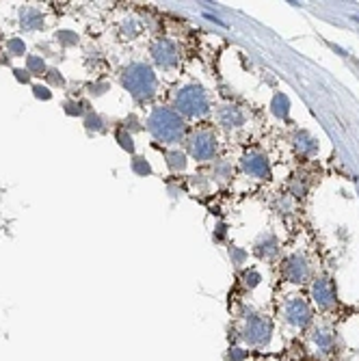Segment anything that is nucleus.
Listing matches in <instances>:
<instances>
[{"instance_id":"14","label":"nucleus","mask_w":359,"mask_h":361,"mask_svg":"<svg viewBox=\"0 0 359 361\" xmlns=\"http://www.w3.org/2000/svg\"><path fill=\"white\" fill-rule=\"evenodd\" d=\"M29 67H31L33 71H37V74H41V71H43V61H41L39 57H31V59H29Z\"/></svg>"},{"instance_id":"19","label":"nucleus","mask_w":359,"mask_h":361,"mask_svg":"<svg viewBox=\"0 0 359 361\" xmlns=\"http://www.w3.org/2000/svg\"><path fill=\"white\" fill-rule=\"evenodd\" d=\"M15 76L20 78V80H24V83H26V80H29V76H26V71H22V69H15Z\"/></svg>"},{"instance_id":"7","label":"nucleus","mask_w":359,"mask_h":361,"mask_svg":"<svg viewBox=\"0 0 359 361\" xmlns=\"http://www.w3.org/2000/svg\"><path fill=\"white\" fill-rule=\"evenodd\" d=\"M283 275H286L290 281H301V279L307 277V262L301 255H292L286 262V268H283Z\"/></svg>"},{"instance_id":"10","label":"nucleus","mask_w":359,"mask_h":361,"mask_svg":"<svg viewBox=\"0 0 359 361\" xmlns=\"http://www.w3.org/2000/svg\"><path fill=\"white\" fill-rule=\"evenodd\" d=\"M314 296L323 303V305H329L331 299H333V294H331V286L327 281H316L314 286Z\"/></svg>"},{"instance_id":"18","label":"nucleus","mask_w":359,"mask_h":361,"mask_svg":"<svg viewBox=\"0 0 359 361\" xmlns=\"http://www.w3.org/2000/svg\"><path fill=\"white\" fill-rule=\"evenodd\" d=\"M35 95L37 97H43V100H48V97H50L48 89H41V87H35Z\"/></svg>"},{"instance_id":"1","label":"nucleus","mask_w":359,"mask_h":361,"mask_svg":"<svg viewBox=\"0 0 359 361\" xmlns=\"http://www.w3.org/2000/svg\"><path fill=\"white\" fill-rule=\"evenodd\" d=\"M122 83L124 87L130 91L134 97H150L156 91V76L154 71L143 65V63H132L128 69H124V76H122Z\"/></svg>"},{"instance_id":"11","label":"nucleus","mask_w":359,"mask_h":361,"mask_svg":"<svg viewBox=\"0 0 359 361\" xmlns=\"http://www.w3.org/2000/svg\"><path fill=\"white\" fill-rule=\"evenodd\" d=\"M297 147L303 151V154H314L318 145H316L314 139H309V134L301 132V134H297Z\"/></svg>"},{"instance_id":"4","label":"nucleus","mask_w":359,"mask_h":361,"mask_svg":"<svg viewBox=\"0 0 359 361\" xmlns=\"http://www.w3.org/2000/svg\"><path fill=\"white\" fill-rule=\"evenodd\" d=\"M188 149H190L193 158H197V160L212 158L214 151H217V141L212 137V132H208V130L195 132L190 137V141H188Z\"/></svg>"},{"instance_id":"15","label":"nucleus","mask_w":359,"mask_h":361,"mask_svg":"<svg viewBox=\"0 0 359 361\" xmlns=\"http://www.w3.org/2000/svg\"><path fill=\"white\" fill-rule=\"evenodd\" d=\"M9 50H11L13 54H22L24 52V43L20 39H11V41H9Z\"/></svg>"},{"instance_id":"2","label":"nucleus","mask_w":359,"mask_h":361,"mask_svg":"<svg viewBox=\"0 0 359 361\" xmlns=\"http://www.w3.org/2000/svg\"><path fill=\"white\" fill-rule=\"evenodd\" d=\"M147 125H150V130L154 132V137L164 141V143L178 141L182 137V128H184L180 115L169 111V108H156L150 117V121H147Z\"/></svg>"},{"instance_id":"9","label":"nucleus","mask_w":359,"mask_h":361,"mask_svg":"<svg viewBox=\"0 0 359 361\" xmlns=\"http://www.w3.org/2000/svg\"><path fill=\"white\" fill-rule=\"evenodd\" d=\"M20 20H22V26H24L26 31H35V29H41L43 17H41V13L37 11V9H33V7H24V9H22V13H20Z\"/></svg>"},{"instance_id":"16","label":"nucleus","mask_w":359,"mask_h":361,"mask_svg":"<svg viewBox=\"0 0 359 361\" xmlns=\"http://www.w3.org/2000/svg\"><path fill=\"white\" fill-rule=\"evenodd\" d=\"M136 22H126V26H124V33L128 35V37H132V35H136L139 33V26H134Z\"/></svg>"},{"instance_id":"12","label":"nucleus","mask_w":359,"mask_h":361,"mask_svg":"<svg viewBox=\"0 0 359 361\" xmlns=\"http://www.w3.org/2000/svg\"><path fill=\"white\" fill-rule=\"evenodd\" d=\"M288 314L294 316L292 320H297V322H305L307 318V307H305V303H301V301H292L290 303V307H288Z\"/></svg>"},{"instance_id":"3","label":"nucleus","mask_w":359,"mask_h":361,"mask_svg":"<svg viewBox=\"0 0 359 361\" xmlns=\"http://www.w3.org/2000/svg\"><path fill=\"white\" fill-rule=\"evenodd\" d=\"M176 104H178V111L184 115H204L208 113V97L204 93V89L197 87V85H190V87H184L182 91L176 97Z\"/></svg>"},{"instance_id":"6","label":"nucleus","mask_w":359,"mask_h":361,"mask_svg":"<svg viewBox=\"0 0 359 361\" xmlns=\"http://www.w3.org/2000/svg\"><path fill=\"white\" fill-rule=\"evenodd\" d=\"M243 169L253 177H266L269 175V162L260 154H249L243 158Z\"/></svg>"},{"instance_id":"17","label":"nucleus","mask_w":359,"mask_h":361,"mask_svg":"<svg viewBox=\"0 0 359 361\" xmlns=\"http://www.w3.org/2000/svg\"><path fill=\"white\" fill-rule=\"evenodd\" d=\"M169 158L173 160V162H171V165H173V167H176V169H178V167H180V169L184 167V158H182L180 154H173V156H169Z\"/></svg>"},{"instance_id":"5","label":"nucleus","mask_w":359,"mask_h":361,"mask_svg":"<svg viewBox=\"0 0 359 361\" xmlns=\"http://www.w3.org/2000/svg\"><path fill=\"white\" fill-rule=\"evenodd\" d=\"M152 57H154V61H156V65H160V67H173V65L178 63V50H176V46H173L171 41L160 39V41L154 43Z\"/></svg>"},{"instance_id":"13","label":"nucleus","mask_w":359,"mask_h":361,"mask_svg":"<svg viewBox=\"0 0 359 361\" xmlns=\"http://www.w3.org/2000/svg\"><path fill=\"white\" fill-rule=\"evenodd\" d=\"M273 111L277 113V115H286L288 113V100L283 95H277L273 100Z\"/></svg>"},{"instance_id":"8","label":"nucleus","mask_w":359,"mask_h":361,"mask_svg":"<svg viewBox=\"0 0 359 361\" xmlns=\"http://www.w3.org/2000/svg\"><path fill=\"white\" fill-rule=\"evenodd\" d=\"M219 119H221V123H223L225 128H238V125H243L245 115H243L241 108H236V106H225V108H221Z\"/></svg>"}]
</instances>
